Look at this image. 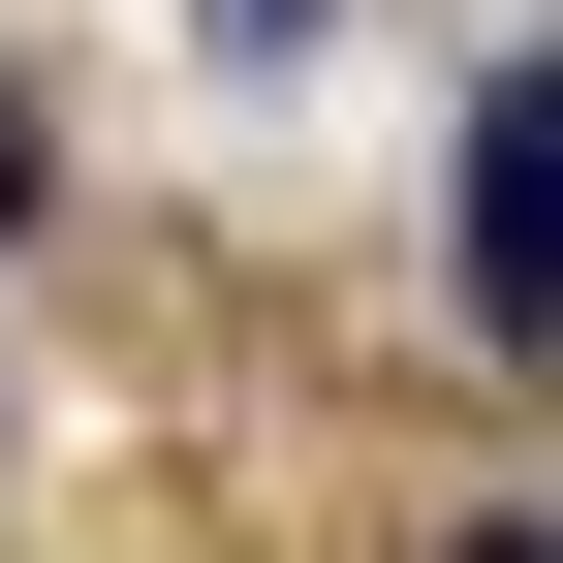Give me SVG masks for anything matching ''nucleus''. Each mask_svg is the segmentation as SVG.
I'll return each mask as SVG.
<instances>
[{"mask_svg": "<svg viewBox=\"0 0 563 563\" xmlns=\"http://www.w3.org/2000/svg\"><path fill=\"white\" fill-rule=\"evenodd\" d=\"M470 313L563 344V63H501V95H470Z\"/></svg>", "mask_w": 563, "mask_h": 563, "instance_id": "1", "label": "nucleus"}, {"mask_svg": "<svg viewBox=\"0 0 563 563\" xmlns=\"http://www.w3.org/2000/svg\"><path fill=\"white\" fill-rule=\"evenodd\" d=\"M220 32H313V0H220Z\"/></svg>", "mask_w": 563, "mask_h": 563, "instance_id": "2", "label": "nucleus"}, {"mask_svg": "<svg viewBox=\"0 0 563 563\" xmlns=\"http://www.w3.org/2000/svg\"><path fill=\"white\" fill-rule=\"evenodd\" d=\"M470 563H563V532H470Z\"/></svg>", "mask_w": 563, "mask_h": 563, "instance_id": "3", "label": "nucleus"}]
</instances>
